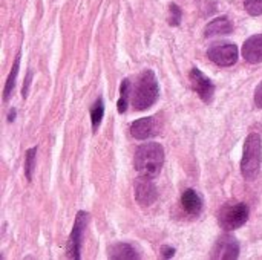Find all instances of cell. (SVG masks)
<instances>
[{
    "mask_svg": "<svg viewBox=\"0 0 262 260\" xmlns=\"http://www.w3.org/2000/svg\"><path fill=\"white\" fill-rule=\"evenodd\" d=\"M134 162L141 176L155 178L164 164V149L158 143H146L137 149Z\"/></svg>",
    "mask_w": 262,
    "mask_h": 260,
    "instance_id": "1",
    "label": "cell"
},
{
    "mask_svg": "<svg viewBox=\"0 0 262 260\" xmlns=\"http://www.w3.org/2000/svg\"><path fill=\"white\" fill-rule=\"evenodd\" d=\"M160 93V86L157 81V77L152 70H144L137 83L135 87L132 90V104L135 107V110H144L147 107H150Z\"/></svg>",
    "mask_w": 262,
    "mask_h": 260,
    "instance_id": "2",
    "label": "cell"
},
{
    "mask_svg": "<svg viewBox=\"0 0 262 260\" xmlns=\"http://www.w3.org/2000/svg\"><path fill=\"white\" fill-rule=\"evenodd\" d=\"M262 146L261 136L250 133L244 144V155L241 159V173L246 179H253L261 170Z\"/></svg>",
    "mask_w": 262,
    "mask_h": 260,
    "instance_id": "3",
    "label": "cell"
},
{
    "mask_svg": "<svg viewBox=\"0 0 262 260\" xmlns=\"http://www.w3.org/2000/svg\"><path fill=\"white\" fill-rule=\"evenodd\" d=\"M249 219V207L243 202L227 204L220 211V225L226 231H233L241 228Z\"/></svg>",
    "mask_w": 262,
    "mask_h": 260,
    "instance_id": "4",
    "label": "cell"
},
{
    "mask_svg": "<svg viewBox=\"0 0 262 260\" xmlns=\"http://www.w3.org/2000/svg\"><path fill=\"white\" fill-rule=\"evenodd\" d=\"M88 221H89V215L84 213V211H78V215L75 218V224H74L72 233H71L69 241H68V248H66L68 257H71V259H80V251H81V244H83V234H84Z\"/></svg>",
    "mask_w": 262,
    "mask_h": 260,
    "instance_id": "5",
    "label": "cell"
},
{
    "mask_svg": "<svg viewBox=\"0 0 262 260\" xmlns=\"http://www.w3.org/2000/svg\"><path fill=\"white\" fill-rule=\"evenodd\" d=\"M209 58L218 66H233L238 60V48L233 43H213L207 51Z\"/></svg>",
    "mask_w": 262,
    "mask_h": 260,
    "instance_id": "6",
    "label": "cell"
},
{
    "mask_svg": "<svg viewBox=\"0 0 262 260\" xmlns=\"http://www.w3.org/2000/svg\"><path fill=\"white\" fill-rule=\"evenodd\" d=\"M212 259H223V260H233L238 259L239 256V244L233 236H221L213 250H212Z\"/></svg>",
    "mask_w": 262,
    "mask_h": 260,
    "instance_id": "7",
    "label": "cell"
},
{
    "mask_svg": "<svg viewBox=\"0 0 262 260\" xmlns=\"http://www.w3.org/2000/svg\"><path fill=\"white\" fill-rule=\"evenodd\" d=\"M135 198H137L138 204L143 207H149L157 201L158 192H157L155 184L152 182V178L140 175V178L137 179V184H135Z\"/></svg>",
    "mask_w": 262,
    "mask_h": 260,
    "instance_id": "8",
    "label": "cell"
},
{
    "mask_svg": "<svg viewBox=\"0 0 262 260\" xmlns=\"http://www.w3.org/2000/svg\"><path fill=\"white\" fill-rule=\"evenodd\" d=\"M190 83L195 89V92L200 95V98L206 103L212 101L213 93H215V86L210 78H207L200 69L193 67L190 72Z\"/></svg>",
    "mask_w": 262,
    "mask_h": 260,
    "instance_id": "9",
    "label": "cell"
},
{
    "mask_svg": "<svg viewBox=\"0 0 262 260\" xmlns=\"http://www.w3.org/2000/svg\"><path fill=\"white\" fill-rule=\"evenodd\" d=\"M157 133H158V126L154 116L141 118L130 124V135L135 139H147Z\"/></svg>",
    "mask_w": 262,
    "mask_h": 260,
    "instance_id": "10",
    "label": "cell"
},
{
    "mask_svg": "<svg viewBox=\"0 0 262 260\" xmlns=\"http://www.w3.org/2000/svg\"><path fill=\"white\" fill-rule=\"evenodd\" d=\"M243 57L252 64L262 63V34L252 35L243 46Z\"/></svg>",
    "mask_w": 262,
    "mask_h": 260,
    "instance_id": "11",
    "label": "cell"
},
{
    "mask_svg": "<svg viewBox=\"0 0 262 260\" xmlns=\"http://www.w3.org/2000/svg\"><path fill=\"white\" fill-rule=\"evenodd\" d=\"M181 204H183V208L189 213V215H193V216H198L203 210V201L200 198V195L192 190V188H187L183 196H181Z\"/></svg>",
    "mask_w": 262,
    "mask_h": 260,
    "instance_id": "12",
    "label": "cell"
},
{
    "mask_svg": "<svg viewBox=\"0 0 262 260\" xmlns=\"http://www.w3.org/2000/svg\"><path fill=\"white\" fill-rule=\"evenodd\" d=\"M233 29L232 23L229 21V18L226 17H220L215 18L213 21H210L206 28V37H213V35H224V34H230Z\"/></svg>",
    "mask_w": 262,
    "mask_h": 260,
    "instance_id": "13",
    "label": "cell"
},
{
    "mask_svg": "<svg viewBox=\"0 0 262 260\" xmlns=\"http://www.w3.org/2000/svg\"><path fill=\"white\" fill-rule=\"evenodd\" d=\"M111 259H137L138 254L129 244H115L109 248Z\"/></svg>",
    "mask_w": 262,
    "mask_h": 260,
    "instance_id": "14",
    "label": "cell"
},
{
    "mask_svg": "<svg viewBox=\"0 0 262 260\" xmlns=\"http://www.w3.org/2000/svg\"><path fill=\"white\" fill-rule=\"evenodd\" d=\"M18 66H20V54H17L15 57V61H14V66H12V70L6 80V84H5V90H3V100L8 101V98L11 97L12 90H14V86H15V78H17V74H18Z\"/></svg>",
    "mask_w": 262,
    "mask_h": 260,
    "instance_id": "15",
    "label": "cell"
},
{
    "mask_svg": "<svg viewBox=\"0 0 262 260\" xmlns=\"http://www.w3.org/2000/svg\"><path fill=\"white\" fill-rule=\"evenodd\" d=\"M103 115H104V104H103V100L98 98V100L95 101V104L92 106V109H91V120H92V127H94V130H97L98 126L101 124Z\"/></svg>",
    "mask_w": 262,
    "mask_h": 260,
    "instance_id": "16",
    "label": "cell"
},
{
    "mask_svg": "<svg viewBox=\"0 0 262 260\" xmlns=\"http://www.w3.org/2000/svg\"><path fill=\"white\" fill-rule=\"evenodd\" d=\"M129 80H124L123 83H121V97H120V100H118V104H117V109H118V112L120 113H124L126 110H127V100H129Z\"/></svg>",
    "mask_w": 262,
    "mask_h": 260,
    "instance_id": "17",
    "label": "cell"
},
{
    "mask_svg": "<svg viewBox=\"0 0 262 260\" xmlns=\"http://www.w3.org/2000/svg\"><path fill=\"white\" fill-rule=\"evenodd\" d=\"M35 153H37V149H29V150L26 152L25 173H26V179H28V181L32 179V172H34V166H35Z\"/></svg>",
    "mask_w": 262,
    "mask_h": 260,
    "instance_id": "18",
    "label": "cell"
},
{
    "mask_svg": "<svg viewBox=\"0 0 262 260\" xmlns=\"http://www.w3.org/2000/svg\"><path fill=\"white\" fill-rule=\"evenodd\" d=\"M246 11L250 15H261L262 14V0H244Z\"/></svg>",
    "mask_w": 262,
    "mask_h": 260,
    "instance_id": "19",
    "label": "cell"
},
{
    "mask_svg": "<svg viewBox=\"0 0 262 260\" xmlns=\"http://www.w3.org/2000/svg\"><path fill=\"white\" fill-rule=\"evenodd\" d=\"M180 20H181V9L177 5H170V18H169V23L172 26H177V25H180Z\"/></svg>",
    "mask_w": 262,
    "mask_h": 260,
    "instance_id": "20",
    "label": "cell"
},
{
    "mask_svg": "<svg viewBox=\"0 0 262 260\" xmlns=\"http://www.w3.org/2000/svg\"><path fill=\"white\" fill-rule=\"evenodd\" d=\"M255 103H256V106L262 109V81L261 84L256 87V92H255Z\"/></svg>",
    "mask_w": 262,
    "mask_h": 260,
    "instance_id": "21",
    "label": "cell"
},
{
    "mask_svg": "<svg viewBox=\"0 0 262 260\" xmlns=\"http://www.w3.org/2000/svg\"><path fill=\"white\" fill-rule=\"evenodd\" d=\"M31 78H32V72L29 70V72H28V77H26V83L23 84V90H21V93H23V98L28 95V87H29V84H31Z\"/></svg>",
    "mask_w": 262,
    "mask_h": 260,
    "instance_id": "22",
    "label": "cell"
},
{
    "mask_svg": "<svg viewBox=\"0 0 262 260\" xmlns=\"http://www.w3.org/2000/svg\"><path fill=\"white\" fill-rule=\"evenodd\" d=\"M173 253H175V250H173V248L163 247V254H164V257H172V256H173Z\"/></svg>",
    "mask_w": 262,
    "mask_h": 260,
    "instance_id": "23",
    "label": "cell"
},
{
    "mask_svg": "<svg viewBox=\"0 0 262 260\" xmlns=\"http://www.w3.org/2000/svg\"><path fill=\"white\" fill-rule=\"evenodd\" d=\"M14 116H15V110H12V112L9 113V118H8V121H14Z\"/></svg>",
    "mask_w": 262,
    "mask_h": 260,
    "instance_id": "24",
    "label": "cell"
}]
</instances>
